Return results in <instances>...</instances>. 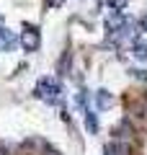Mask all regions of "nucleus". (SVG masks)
I'll return each instance as SVG.
<instances>
[{"mask_svg":"<svg viewBox=\"0 0 147 155\" xmlns=\"http://www.w3.org/2000/svg\"><path fill=\"white\" fill-rule=\"evenodd\" d=\"M36 98L47 101V104H57V101H60V85L52 83L49 78H41L36 83Z\"/></svg>","mask_w":147,"mask_h":155,"instance_id":"obj_1","label":"nucleus"},{"mask_svg":"<svg viewBox=\"0 0 147 155\" xmlns=\"http://www.w3.org/2000/svg\"><path fill=\"white\" fill-rule=\"evenodd\" d=\"M21 44H23V49L26 52H34V49H39V44H41V36H39V28H26L23 31V36H21Z\"/></svg>","mask_w":147,"mask_h":155,"instance_id":"obj_2","label":"nucleus"},{"mask_svg":"<svg viewBox=\"0 0 147 155\" xmlns=\"http://www.w3.org/2000/svg\"><path fill=\"white\" fill-rule=\"evenodd\" d=\"M23 150H26V153H31V155H47V153H49L47 142H44L41 137H31V140H26V142H23Z\"/></svg>","mask_w":147,"mask_h":155,"instance_id":"obj_3","label":"nucleus"},{"mask_svg":"<svg viewBox=\"0 0 147 155\" xmlns=\"http://www.w3.org/2000/svg\"><path fill=\"white\" fill-rule=\"evenodd\" d=\"M13 47H16V36H13L11 31H5V28H0V49L11 52Z\"/></svg>","mask_w":147,"mask_h":155,"instance_id":"obj_4","label":"nucleus"},{"mask_svg":"<svg viewBox=\"0 0 147 155\" xmlns=\"http://www.w3.org/2000/svg\"><path fill=\"white\" fill-rule=\"evenodd\" d=\"M111 104H114V101H111L109 91H98V93H96V106H98V109H109Z\"/></svg>","mask_w":147,"mask_h":155,"instance_id":"obj_5","label":"nucleus"},{"mask_svg":"<svg viewBox=\"0 0 147 155\" xmlns=\"http://www.w3.org/2000/svg\"><path fill=\"white\" fill-rule=\"evenodd\" d=\"M85 127H88V132H93V134L98 132V119H96V114H93V111H88V116H85Z\"/></svg>","mask_w":147,"mask_h":155,"instance_id":"obj_6","label":"nucleus"},{"mask_svg":"<svg viewBox=\"0 0 147 155\" xmlns=\"http://www.w3.org/2000/svg\"><path fill=\"white\" fill-rule=\"evenodd\" d=\"M132 52H134L137 60H147V44H142V41H137V44L132 47Z\"/></svg>","mask_w":147,"mask_h":155,"instance_id":"obj_7","label":"nucleus"},{"mask_svg":"<svg viewBox=\"0 0 147 155\" xmlns=\"http://www.w3.org/2000/svg\"><path fill=\"white\" fill-rule=\"evenodd\" d=\"M70 54H72V52H65V54H62V60H60V72H62V75H67V67H70Z\"/></svg>","mask_w":147,"mask_h":155,"instance_id":"obj_8","label":"nucleus"},{"mask_svg":"<svg viewBox=\"0 0 147 155\" xmlns=\"http://www.w3.org/2000/svg\"><path fill=\"white\" fill-rule=\"evenodd\" d=\"M126 3H129V0H109V5L114 8L116 13H121V11H124V8H126Z\"/></svg>","mask_w":147,"mask_h":155,"instance_id":"obj_9","label":"nucleus"},{"mask_svg":"<svg viewBox=\"0 0 147 155\" xmlns=\"http://www.w3.org/2000/svg\"><path fill=\"white\" fill-rule=\"evenodd\" d=\"M142 28H145V31H147V16L142 18Z\"/></svg>","mask_w":147,"mask_h":155,"instance_id":"obj_10","label":"nucleus"},{"mask_svg":"<svg viewBox=\"0 0 147 155\" xmlns=\"http://www.w3.org/2000/svg\"><path fill=\"white\" fill-rule=\"evenodd\" d=\"M49 3H54V5H62V0H49Z\"/></svg>","mask_w":147,"mask_h":155,"instance_id":"obj_11","label":"nucleus"},{"mask_svg":"<svg viewBox=\"0 0 147 155\" xmlns=\"http://www.w3.org/2000/svg\"><path fill=\"white\" fill-rule=\"evenodd\" d=\"M0 155H8V153H5V150H3V145H0Z\"/></svg>","mask_w":147,"mask_h":155,"instance_id":"obj_12","label":"nucleus"},{"mask_svg":"<svg viewBox=\"0 0 147 155\" xmlns=\"http://www.w3.org/2000/svg\"><path fill=\"white\" fill-rule=\"evenodd\" d=\"M47 155H60V153H54V150H52V153H47Z\"/></svg>","mask_w":147,"mask_h":155,"instance_id":"obj_13","label":"nucleus"}]
</instances>
